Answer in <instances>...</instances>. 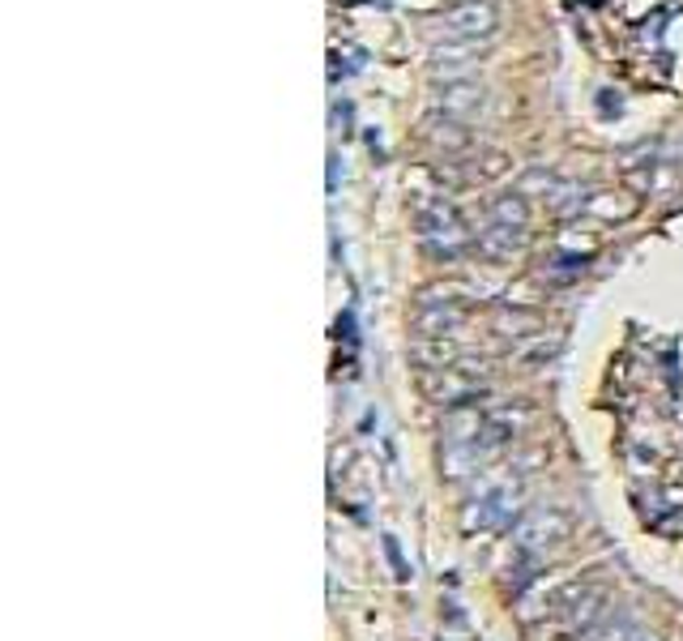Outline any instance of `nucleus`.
<instances>
[{
  "label": "nucleus",
  "mask_w": 683,
  "mask_h": 641,
  "mask_svg": "<svg viewBox=\"0 0 683 641\" xmlns=\"http://www.w3.org/2000/svg\"><path fill=\"white\" fill-rule=\"evenodd\" d=\"M440 26H444L448 39H470L475 44V39L495 35V9L488 0H466V4H457L448 13H440Z\"/></svg>",
  "instance_id": "obj_1"
},
{
  "label": "nucleus",
  "mask_w": 683,
  "mask_h": 641,
  "mask_svg": "<svg viewBox=\"0 0 683 641\" xmlns=\"http://www.w3.org/2000/svg\"><path fill=\"white\" fill-rule=\"evenodd\" d=\"M488 4H491V0H488Z\"/></svg>",
  "instance_id": "obj_2"
}]
</instances>
